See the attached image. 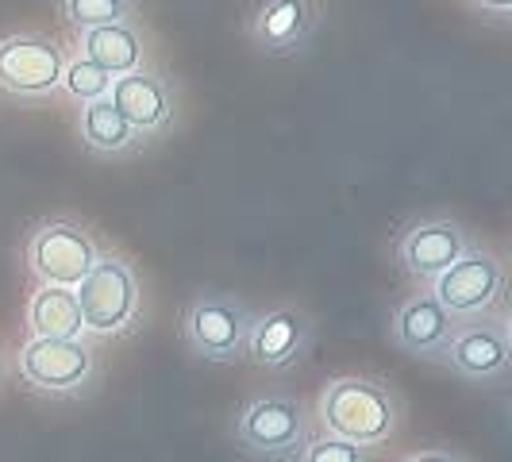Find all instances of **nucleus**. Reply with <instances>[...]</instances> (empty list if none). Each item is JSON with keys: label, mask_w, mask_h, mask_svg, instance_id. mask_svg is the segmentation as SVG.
<instances>
[{"label": "nucleus", "mask_w": 512, "mask_h": 462, "mask_svg": "<svg viewBox=\"0 0 512 462\" xmlns=\"http://www.w3.org/2000/svg\"><path fill=\"white\" fill-rule=\"evenodd\" d=\"M320 420L324 432L351 439L359 447H382L397 436L401 424V401L393 385L366 374H347L324 385L320 393Z\"/></svg>", "instance_id": "1"}, {"label": "nucleus", "mask_w": 512, "mask_h": 462, "mask_svg": "<svg viewBox=\"0 0 512 462\" xmlns=\"http://www.w3.org/2000/svg\"><path fill=\"white\" fill-rule=\"evenodd\" d=\"M255 328V308L235 293H201L181 312L185 347L205 362H243Z\"/></svg>", "instance_id": "2"}, {"label": "nucleus", "mask_w": 512, "mask_h": 462, "mask_svg": "<svg viewBox=\"0 0 512 462\" xmlns=\"http://www.w3.org/2000/svg\"><path fill=\"white\" fill-rule=\"evenodd\" d=\"M235 443L258 462H297L308 443V412L297 397L266 393L235 416Z\"/></svg>", "instance_id": "3"}, {"label": "nucleus", "mask_w": 512, "mask_h": 462, "mask_svg": "<svg viewBox=\"0 0 512 462\" xmlns=\"http://www.w3.org/2000/svg\"><path fill=\"white\" fill-rule=\"evenodd\" d=\"M81 324L97 335H120L139 320V282L124 258L97 255L93 270L74 285Z\"/></svg>", "instance_id": "4"}, {"label": "nucleus", "mask_w": 512, "mask_h": 462, "mask_svg": "<svg viewBox=\"0 0 512 462\" xmlns=\"http://www.w3.org/2000/svg\"><path fill=\"white\" fill-rule=\"evenodd\" d=\"M93 235L74 220H43L27 239V266L43 285H66L74 289L97 262Z\"/></svg>", "instance_id": "5"}, {"label": "nucleus", "mask_w": 512, "mask_h": 462, "mask_svg": "<svg viewBox=\"0 0 512 462\" xmlns=\"http://www.w3.org/2000/svg\"><path fill=\"white\" fill-rule=\"evenodd\" d=\"M62 70H66V51L35 31L4 35L0 39V89L8 97H51L62 89Z\"/></svg>", "instance_id": "6"}, {"label": "nucleus", "mask_w": 512, "mask_h": 462, "mask_svg": "<svg viewBox=\"0 0 512 462\" xmlns=\"http://www.w3.org/2000/svg\"><path fill=\"white\" fill-rule=\"evenodd\" d=\"M432 293L455 320L486 316L489 308L505 297V266L497 262V255H489L482 247H466L436 278Z\"/></svg>", "instance_id": "7"}, {"label": "nucleus", "mask_w": 512, "mask_h": 462, "mask_svg": "<svg viewBox=\"0 0 512 462\" xmlns=\"http://www.w3.org/2000/svg\"><path fill=\"white\" fill-rule=\"evenodd\" d=\"M443 362L455 374L470 378V382H501L512 366L509 324L501 316H493V320L478 316L474 324H459L451 343H447V351H443Z\"/></svg>", "instance_id": "8"}, {"label": "nucleus", "mask_w": 512, "mask_h": 462, "mask_svg": "<svg viewBox=\"0 0 512 462\" xmlns=\"http://www.w3.org/2000/svg\"><path fill=\"white\" fill-rule=\"evenodd\" d=\"M93 370L97 359L81 339H31L20 351V374L43 393H74Z\"/></svg>", "instance_id": "9"}, {"label": "nucleus", "mask_w": 512, "mask_h": 462, "mask_svg": "<svg viewBox=\"0 0 512 462\" xmlns=\"http://www.w3.org/2000/svg\"><path fill=\"white\" fill-rule=\"evenodd\" d=\"M455 328H459V320L439 305L436 293H412L393 312L389 335H393V343L405 355H412V359L443 362V351H447Z\"/></svg>", "instance_id": "10"}, {"label": "nucleus", "mask_w": 512, "mask_h": 462, "mask_svg": "<svg viewBox=\"0 0 512 462\" xmlns=\"http://www.w3.org/2000/svg\"><path fill=\"white\" fill-rule=\"evenodd\" d=\"M466 247L470 239L455 220H416L397 239V262L416 282H436Z\"/></svg>", "instance_id": "11"}, {"label": "nucleus", "mask_w": 512, "mask_h": 462, "mask_svg": "<svg viewBox=\"0 0 512 462\" xmlns=\"http://www.w3.org/2000/svg\"><path fill=\"white\" fill-rule=\"evenodd\" d=\"M312 347V320L301 308H274L255 316V328L247 339V359L262 370H289Z\"/></svg>", "instance_id": "12"}, {"label": "nucleus", "mask_w": 512, "mask_h": 462, "mask_svg": "<svg viewBox=\"0 0 512 462\" xmlns=\"http://www.w3.org/2000/svg\"><path fill=\"white\" fill-rule=\"evenodd\" d=\"M108 101L120 108V116L128 120L139 135H154L174 124V93L158 74L147 70H131L124 77H112L108 85Z\"/></svg>", "instance_id": "13"}, {"label": "nucleus", "mask_w": 512, "mask_h": 462, "mask_svg": "<svg viewBox=\"0 0 512 462\" xmlns=\"http://www.w3.org/2000/svg\"><path fill=\"white\" fill-rule=\"evenodd\" d=\"M312 35H316V12L308 0H262L251 24V39L270 58H293L308 51Z\"/></svg>", "instance_id": "14"}, {"label": "nucleus", "mask_w": 512, "mask_h": 462, "mask_svg": "<svg viewBox=\"0 0 512 462\" xmlns=\"http://www.w3.org/2000/svg\"><path fill=\"white\" fill-rule=\"evenodd\" d=\"M77 128H81V143L97 158H124V154L139 151V143H143V135L131 128L128 120L120 116V108L108 97L81 104Z\"/></svg>", "instance_id": "15"}, {"label": "nucleus", "mask_w": 512, "mask_h": 462, "mask_svg": "<svg viewBox=\"0 0 512 462\" xmlns=\"http://www.w3.org/2000/svg\"><path fill=\"white\" fill-rule=\"evenodd\" d=\"M81 54L89 62H97L108 77H124L131 70H143V39H139V31L128 20L81 31Z\"/></svg>", "instance_id": "16"}, {"label": "nucleus", "mask_w": 512, "mask_h": 462, "mask_svg": "<svg viewBox=\"0 0 512 462\" xmlns=\"http://www.w3.org/2000/svg\"><path fill=\"white\" fill-rule=\"evenodd\" d=\"M27 324H31L35 339H77L85 332V324H81V308H77L74 289L43 285L27 305Z\"/></svg>", "instance_id": "17"}, {"label": "nucleus", "mask_w": 512, "mask_h": 462, "mask_svg": "<svg viewBox=\"0 0 512 462\" xmlns=\"http://www.w3.org/2000/svg\"><path fill=\"white\" fill-rule=\"evenodd\" d=\"M58 4H62V16L77 31H89V27H104V24H124L131 12H135V0H58Z\"/></svg>", "instance_id": "18"}, {"label": "nucleus", "mask_w": 512, "mask_h": 462, "mask_svg": "<svg viewBox=\"0 0 512 462\" xmlns=\"http://www.w3.org/2000/svg\"><path fill=\"white\" fill-rule=\"evenodd\" d=\"M108 85H112V77L104 74L97 62H89L85 54L74 58V62H66V70H62V89L81 104L108 97Z\"/></svg>", "instance_id": "19"}, {"label": "nucleus", "mask_w": 512, "mask_h": 462, "mask_svg": "<svg viewBox=\"0 0 512 462\" xmlns=\"http://www.w3.org/2000/svg\"><path fill=\"white\" fill-rule=\"evenodd\" d=\"M297 462H366V447L324 432V436H316V439L308 436L305 451L297 455Z\"/></svg>", "instance_id": "20"}, {"label": "nucleus", "mask_w": 512, "mask_h": 462, "mask_svg": "<svg viewBox=\"0 0 512 462\" xmlns=\"http://www.w3.org/2000/svg\"><path fill=\"white\" fill-rule=\"evenodd\" d=\"M405 462H470V459L459 455V451H451V447H424V451L409 455Z\"/></svg>", "instance_id": "21"}, {"label": "nucleus", "mask_w": 512, "mask_h": 462, "mask_svg": "<svg viewBox=\"0 0 512 462\" xmlns=\"http://www.w3.org/2000/svg\"><path fill=\"white\" fill-rule=\"evenodd\" d=\"M474 8H482V12H489V16H497V20H505L512 12V0H470Z\"/></svg>", "instance_id": "22"}]
</instances>
